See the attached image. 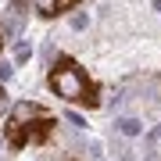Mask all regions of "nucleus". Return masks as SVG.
I'll return each mask as SVG.
<instances>
[{
	"mask_svg": "<svg viewBox=\"0 0 161 161\" xmlns=\"http://www.w3.org/2000/svg\"><path fill=\"white\" fill-rule=\"evenodd\" d=\"M47 86L58 93L61 100H68V104H79V108H100L97 82H93L90 75H86V68H82L75 58H68V54H58V61L50 64Z\"/></svg>",
	"mask_w": 161,
	"mask_h": 161,
	"instance_id": "f257e3e1",
	"label": "nucleus"
},
{
	"mask_svg": "<svg viewBox=\"0 0 161 161\" xmlns=\"http://www.w3.org/2000/svg\"><path fill=\"white\" fill-rule=\"evenodd\" d=\"M54 129H58V118H54L50 111H43L40 104H32V100H22L11 111V118H7L4 136H7V147L11 150H22V147L47 143Z\"/></svg>",
	"mask_w": 161,
	"mask_h": 161,
	"instance_id": "f03ea898",
	"label": "nucleus"
},
{
	"mask_svg": "<svg viewBox=\"0 0 161 161\" xmlns=\"http://www.w3.org/2000/svg\"><path fill=\"white\" fill-rule=\"evenodd\" d=\"M32 4H36V11H40L43 18H58L64 11H72L79 0H32Z\"/></svg>",
	"mask_w": 161,
	"mask_h": 161,
	"instance_id": "7ed1b4c3",
	"label": "nucleus"
},
{
	"mask_svg": "<svg viewBox=\"0 0 161 161\" xmlns=\"http://www.w3.org/2000/svg\"><path fill=\"white\" fill-rule=\"evenodd\" d=\"M7 108V93H4V86H0V111Z\"/></svg>",
	"mask_w": 161,
	"mask_h": 161,
	"instance_id": "20e7f679",
	"label": "nucleus"
},
{
	"mask_svg": "<svg viewBox=\"0 0 161 161\" xmlns=\"http://www.w3.org/2000/svg\"><path fill=\"white\" fill-rule=\"evenodd\" d=\"M25 4H29V0H14V7H25Z\"/></svg>",
	"mask_w": 161,
	"mask_h": 161,
	"instance_id": "39448f33",
	"label": "nucleus"
},
{
	"mask_svg": "<svg viewBox=\"0 0 161 161\" xmlns=\"http://www.w3.org/2000/svg\"><path fill=\"white\" fill-rule=\"evenodd\" d=\"M0 47H4V36H0Z\"/></svg>",
	"mask_w": 161,
	"mask_h": 161,
	"instance_id": "423d86ee",
	"label": "nucleus"
}]
</instances>
